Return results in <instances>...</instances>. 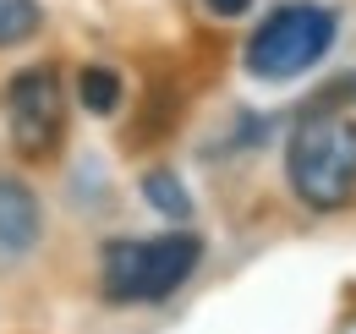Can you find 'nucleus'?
I'll return each instance as SVG.
<instances>
[{
    "mask_svg": "<svg viewBox=\"0 0 356 334\" xmlns=\"http://www.w3.org/2000/svg\"><path fill=\"white\" fill-rule=\"evenodd\" d=\"M285 170L296 198L318 214H334L356 198V121L351 116H307L291 132Z\"/></svg>",
    "mask_w": 356,
    "mask_h": 334,
    "instance_id": "1",
    "label": "nucleus"
},
{
    "mask_svg": "<svg viewBox=\"0 0 356 334\" xmlns=\"http://www.w3.org/2000/svg\"><path fill=\"white\" fill-rule=\"evenodd\" d=\"M203 257L197 236H159V241H110L104 263H99V285L104 301L115 307H137V301H165L176 296L192 269Z\"/></svg>",
    "mask_w": 356,
    "mask_h": 334,
    "instance_id": "2",
    "label": "nucleus"
},
{
    "mask_svg": "<svg viewBox=\"0 0 356 334\" xmlns=\"http://www.w3.org/2000/svg\"><path fill=\"white\" fill-rule=\"evenodd\" d=\"M334 11L329 6H312V0H291V6H274L258 33L247 39V72L264 77V83H291L312 72L329 44H334Z\"/></svg>",
    "mask_w": 356,
    "mask_h": 334,
    "instance_id": "3",
    "label": "nucleus"
},
{
    "mask_svg": "<svg viewBox=\"0 0 356 334\" xmlns=\"http://www.w3.org/2000/svg\"><path fill=\"white\" fill-rule=\"evenodd\" d=\"M0 110H6V137H11L17 159L39 165L60 148V137H66V88H60L55 66L17 72L0 93Z\"/></svg>",
    "mask_w": 356,
    "mask_h": 334,
    "instance_id": "4",
    "label": "nucleus"
},
{
    "mask_svg": "<svg viewBox=\"0 0 356 334\" xmlns=\"http://www.w3.org/2000/svg\"><path fill=\"white\" fill-rule=\"evenodd\" d=\"M44 236V209L33 198V186L0 175V263H17L39 247Z\"/></svg>",
    "mask_w": 356,
    "mask_h": 334,
    "instance_id": "5",
    "label": "nucleus"
},
{
    "mask_svg": "<svg viewBox=\"0 0 356 334\" xmlns=\"http://www.w3.org/2000/svg\"><path fill=\"white\" fill-rule=\"evenodd\" d=\"M77 99H83V110H93V116H115V104H121V72L83 66L77 72Z\"/></svg>",
    "mask_w": 356,
    "mask_h": 334,
    "instance_id": "6",
    "label": "nucleus"
},
{
    "mask_svg": "<svg viewBox=\"0 0 356 334\" xmlns=\"http://www.w3.org/2000/svg\"><path fill=\"white\" fill-rule=\"evenodd\" d=\"M143 198L165 214V219H186V214H192V192L181 186L176 170H148V175H143Z\"/></svg>",
    "mask_w": 356,
    "mask_h": 334,
    "instance_id": "7",
    "label": "nucleus"
},
{
    "mask_svg": "<svg viewBox=\"0 0 356 334\" xmlns=\"http://www.w3.org/2000/svg\"><path fill=\"white\" fill-rule=\"evenodd\" d=\"M39 28H44V11H39V0H0V49H11V44H28Z\"/></svg>",
    "mask_w": 356,
    "mask_h": 334,
    "instance_id": "8",
    "label": "nucleus"
},
{
    "mask_svg": "<svg viewBox=\"0 0 356 334\" xmlns=\"http://www.w3.org/2000/svg\"><path fill=\"white\" fill-rule=\"evenodd\" d=\"M203 6H209L214 17H241V11L252 6V0H203Z\"/></svg>",
    "mask_w": 356,
    "mask_h": 334,
    "instance_id": "9",
    "label": "nucleus"
}]
</instances>
